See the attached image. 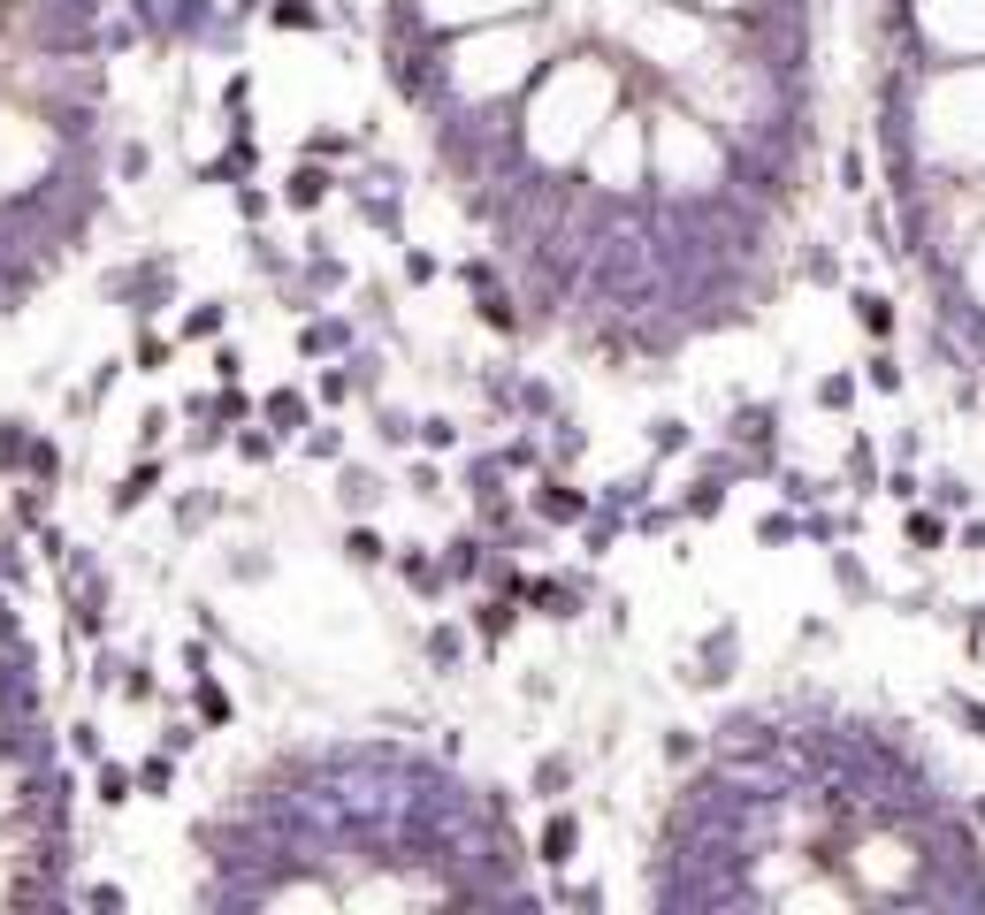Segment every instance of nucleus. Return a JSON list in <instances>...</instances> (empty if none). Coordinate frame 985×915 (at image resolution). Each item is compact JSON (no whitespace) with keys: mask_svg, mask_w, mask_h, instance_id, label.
<instances>
[{"mask_svg":"<svg viewBox=\"0 0 985 915\" xmlns=\"http://www.w3.org/2000/svg\"><path fill=\"white\" fill-rule=\"evenodd\" d=\"M168 351H176L168 336H154V328H138V343H131V366H138V374H161V366H168Z\"/></svg>","mask_w":985,"mask_h":915,"instance_id":"nucleus-18","label":"nucleus"},{"mask_svg":"<svg viewBox=\"0 0 985 915\" xmlns=\"http://www.w3.org/2000/svg\"><path fill=\"white\" fill-rule=\"evenodd\" d=\"M726 504V481H695V496H680V519H718Z\"/></svg>","mask_w":985,"mask_h":915,"instance_id":"nucleus-19","label":"nucleus"},{"mask_svg":"<svg viewBox=\"0 0 985 915\" xmlns=\"http://www.w3.org/2000/svg\"><path fill=\"white\" fill-rule=\"evenodd\" d=\"M573 855H581V816H573V809H558V816L542 824V839H535V862H542V870H566Z\"/></svg>","mask_w":985,"mask_h":915,"instance_id":"nucleus-4","label":"nucleus"},{"mask_svg":"<svg viewBox=\"0 0 985 915\" xmlns=\"http://www.w3.org/2000/svg\"><path fill=\"white\" fill-rule=\"evenodd\" d=\"M115 168H123V176H131V183H138V176H146V168H154V152H146V138H131V146L115 152Z\"/></svg>","mask_w":985,"mask_h":915,"instance_id":"nucleus-31","label":"nucleus"},{"mask_svg":"<svg viewBox=\"0 0 985 915\" xmlns=\"http://www.w3.org/2000/svg\"><path fill=\"white\" fill-rule=\"evenodd\" d=\"M328 199H336V176H328V160H314V152H306V160L291 168V183H283V206L314 214V206H328Z\"/></svg>","mask_w":985,"mask_h":915,"instance_id":"nucleus-2","label":"nucleus"},{"mask_svg":"<svg viewBox=\"0 0 985 915\" xmlns=\"http://www.w3.org/2000/svg\"><path fill=\"white\" fill-rule=\"evenodd\" d=\"M268 420H276V428H306V420H314L306 389H276V397H268Z\"/></svg>","mask_w":985,"mask_h":915,"instance_id":"nucleus-15","label":"nucleus"},{"mask_svg":"<svg viewBox=\"0 0 985 915\" xmlns=\"http://www.w3.org/2000/svg\"><path fill=\"white\" fill-rule=\"evenodd\" d=\"M512 625H519V596H512V588H504V596H490V603L474 610V633H482V648H496Z\"/></svg>","mask_w":985,"mask_h":915,"instance_id":"nucleus-6","label":"nucleus"},{"mask_svg":"<svg viewBox=\"0 0 985 915\" xmlns=\"http://www.w3.org/2000/svg\"><path fill=\"white\" fill-rule=\"evenodd\" d=\"M390 565H398V573H405V580H413L421 596H444V588H451V573H444V557H428L421 542H405V550H390Z\"/></svg>","mask_w":985,"mask_h":915,"instance_id":"nucleus-5","label":"nucleus"},{"mask_svg":"<svg viewBox=\"0 0 985 915\" xmlns=\"http://www.w3.org/2000/svg\"><path fill=\"white\" fill-rule=\"evenodd\" d=\"M344 557H351L359 573H374V565H390V542H382V527H367V519H359V527L344 534Z\"/></svg>","mask_w":985,"mask_h":915,"instance_id":"nucleus-9","label":"nucleus"},{"mask_svg":"<svg viewBox=\"0 0 985 915\" xmlns=\"http://www.w3.org/2000/svg\"><path fill=\"white\" fill-rule=\"evenodd\" d=\"M863 382H871V389H886V397H894V389H902V366H894V359H886V351H878V359H871V366H863Z\"/></svg>","mask_w":985,"mask_h":915,"instance_id":"nucleus-30","label":"nucleus"},{"mask_svg":"<svg viewBox=\"0 0 985 915\" xmlns=\"http://www.w3.org/2000/svg\"><path fill=\"white\" fill-rule=\"evenodd\" d=\"M374 496H382V488H374V473H344V511H359V519H367V511H374Z\"/></svg>","mask_w":985,"mask_h":915,"instance_id":"nucleus-25","label":"nucleus"},{"mask_svg":"<svg viewBox=\"0 0 985 915\" xmlns=\"http://www.w3.org/2000/svg\"><path fill=\"white\" fill-rule=\"evenodd\" d=\"M855 328H863V336H894V298H878V291H855Z\"/></svg>","mask_w":985,"mask_h":915,"instance_id":"nucleus-10","label":"nucleus"},{"mask_svg":"<svg viewBox=\"0 0 985 915\" xmlns=\"http://www.w3.org/2000/svg\"><path fill=\"white\" fill-rule=\"evenodd\" d=\"M154 496H161V451H146L131 473H123V481H115L108 511H115V519H131V511H138V504H154Z\"/></svg>","mask_w":985,"mask_h":915,"instance_id":"nucleus-1","label":"nucleus"},{"mask_svg":"<svg viewBox=\"0 0 985 915\" xmlns=\"http://www.w3.org/2000/svg\"><path fill=\"white\" fill-rule=\"evenodd\" d=\"M413 443H421V451H459V428H451L444 413H428V420L413 428Z\"/></svg>","mask_w":985,"mask_h":915,"instance_id":"nucleus-21","label":"nucleus"},{"mask_svg":"<svg viewBox=\"0 0 985 915\" xmlns=\"http://www.w3.org/2000/svg\"><path fill=\"white\" fill-rule=\"evenodd\" d=\"M535 511L558 519V527H573V519H589V496H581L566 473H542V481H535Z\"/></svg>","mask_w":985,"mask_h":915,"instance_id":"nucleus-3","label":"nucleus"},{"mask_svg":"<svg viewBox=\"0 0 985 915\" xmlns=\"http://www.w3.org/2000/svg\"><path fill=\"white\" fill-rule=\"evenodd\" d=\"M268 23H276V31H322V8H314V0H276Z\"/></svg>","mask_w":985,"mask_h":915,"instance_id":"nucleus-16","label":"nucleus"},{"mask_svg":"<svg viewBox=\"0 0 985 915\" xmlns=\"http://www.w3.org/2000/svg\"><path fill=\"white\" fill-rule=\"evenodd\" d=\"M535 793H542V801H566V793H573V756H542L535 762Z\"/></svg>","mask_w":985,"mask_h":915,"instance_id":"nucleus-13","label":"nucleus"},{"mask_svg":"<svg viewBox=\"0 0 985 915\" xmlns=\"http://www.w3.org/2000/svg\"><path fill=\"white\" fill-rule=\"evenodd\" d=\"M695 756H703L695 733H664V762H695Z\"/></svg>","mask_w":985,"mask_h":915,"instance_id":"nucleus-32","label":"nucleus"},{"mask_svg":"<svg viewBox=\"0 0 985 915\" xmlns=\"http://www.w3.org/2000/svg\"><path fill=\"white\" fill-rule=\"evenodd\" d=\"M222 328H230V305H222V298H199L183 320H176V336H183V343H206V336H222Z\"/></svg>","mask_w":985,"mask_h":915,"instance_id":"nucleus-7","label":"nucleus"},{"mask_svg":"<svg viewBox=\"0 0 985 915\" xmlns=\"http://www.w3.org/2000/svg\"><path fill=\"white\" fill-rule=\"evenodd\" d=\"M909 550H917V557H940V550H948V519H940V511H909Z\"/></svg>","mask_w":985,"mask_h":915,"instance_id":"nucleus-11","label":"nucleus"},{"mask_svg":"<svg viewBox=\"0 0 985 915\" xmlns=\"http://www.w3.org/2000/svg\"><path fill=\"white\" fill-rule=\"evenodd\" d=\"M932 496H940V504H948V511H963V504H971V488H963V481H955V473H940V481H932Z\"/></svg>","mask_w":985,"mask_h":915,"instance_id":"nucleus-35","label":"nucleus"},{"mask_svg":"<svg viewBox=\"0 0 985 915\" xmlns=\"http://www.w3.org/2000/svg\"><path fill=\"white\" fill-rule=\"evenodd\" d=\"M405 275H413V283H436L444 260H436V252H405Z\"/></svg>","mask_w":985,"mask_h":915,"instance_id":"nucleus-33","label":"nucleus"},{"mask_svg":"<svg viewBox=\"0 0 985 915\" xmlns=\"http://www.w3.org/2000/svg\"><path fill=\"white\" fill-rule=\"evenodd\" d=\"M69 748H77V762H100V725L77 718V725H69Z\"/></svg>","mask_w":985,"mask_h":915,"instance_id":"nucleus-28","label":"nucleus"},{"mask_svg":"<svg viewBox=\"0 0 985 915\" xmlns=\"http://www.w3.org/2000/svg\"><path fill=\"white\" fill-rule=\"evenodd\" d=\"M299 451H306V458H344V428H322V420H306V428H299Z\"/></svg>","mask_w":985,"mask_h":915,"instance_id":"nucleus-20","label":"nucleus"},{"mask_svg":"<svg viewBox=\"0 0 985 915\" xmlns=\"http://www.w3.org/2000/svg\"><path fill=\"white\" fill-rule=\"evenodd\" d=\"M268 214H276V199H268L260 183H237V222H253V229H260Z\"/></svg>","mask_w":985,"mask_h":915,"instance_id":"nucleus-24","label":"nucleus"},{"mask_svg":"<svg viewBox=\"0 0 985 915\" xmlns=\"http://www.w3.org/2000/svg\"><path fill=\"white\" fill-rule=\"evenodd\" d=\"M131 786H138V778H131L123 762H100V809H123V801H131Z\"/></svg>","mask_w":985,"mask_h":915,"instance_id":"nucleus-22","label":"nucleus"},{"mask_svg":"<svg viewBox=\"0 0 985 915\" xmlns=\"http://www.w3.org/2000/svg\"><path fill=\"white\" fill-rule=\"evenodd\" d=\"M848 488H855V496H871V488H878V458H871V443H863V436L848 443Z\"/></svg>","mask_w":985,"mask_h":915,"instance_id":"nucleus-17","label":"nucleus"},{"mask_svg":"<svg viewBox=\"0 0 985 915\" xmlns=\"http://www.w3.org/2000/svg\"><path fill=\"white\" fill-rule=\"evenodd\" d=\"M421 648H428V664H436V671H459L467 633H459V625H428V641H421Z\"/></svg>","mask_w":985,"mask_h":915,"instance_id":"nucleus-14","label":"nucleus"},{"mask_svg":"<svg viewBox=\"0 0 985 915\" xmlns=\"http://www.w3.org/2000/svg\"><path fill=\"white\" fill-rule=\"evenodd\" d=\"M818 405H825V413H848V405H855V374H825V382H818Z\"/></svg>","mask_w":985,"mask_h":915,"instance_id":"nucleus-26","label":"nucleus"},{"mask_svg":"<svg viewBox=\"0 0 985 915\" xmlns=\"http://www.w3.org/2000/svg\"><path fill=\"white\" fill-rule=\"evenodd\" d=\"M230 443H237V458H245V465H268V458H276V436H268V428H237Z\"/></svg>","mask_w":985,"mask_h":915,"instance_id":"nucleus-23","label":"nucleus"},{"mask_svg":"<svg viewBox=\"0 0 985 915\" xmlns=\"http://www.w3.org/2000/svg\"><path fill=\"white\" fill-rule=\"evenodd\" d=\"M183 687H191V710H199L206 725H230V694L214 687V671H199V679H183Z\"/></svg>","mask_w":985,"mask_h":915,"instance_id":"nucleus-12","label":"nucleus"},{"mask_svg":"<svg viewBox=\"0 0 985 915\" xmlns=\"http://www.w3.org/2000/svg\"><path fill=\"white\" fill-rule=\"evenodd\" d=\"M405 481H413V496H444V473H436V465H428V458H421V465H413V473H405Z\"/></svg>","mask_w":985,"mask_h":915,"instance_id":"nucleus-34","label":"nucleus"},{"mask_svg":"<svg viewBox=\"0 0 985 915\" xmlns=\"http://www.w3.org/2000/svg\"><path fill=\"white\" fill-rule=\"evenodd\" d=\"M138 786H146V793L161 801L168 786H176V770H168V756H146V762H138Z\"/></svg>","mask_w":985,"mask_h":915,"instance_id":"nucleus-27","label":"nucleus"},{"mask_svg":"<svg viewBox=\"0 0 985 915\" xmlns=\"http://www.w3.org/2000/svg\"><path fill=\"white\" fill-rule=\"evenodd\" d=\"M351 343V320H306L299 328V359H328V351H344Z\"/></svg>","mask_w":985,"mask_h":915,"instance_id":"nucleus-8","label":"nucleus"},{"mask_svg":"<svg viewBox=\"0 0 985 915\" xmlns=\"http://www.w3.org/2000/svg\"><path fill=\"white\" fill-rule=\"evenodd\" d=\"M168 428H176V413H146V420H138V451H161Z\"/></svg>","mask_w":985,"mask_h":915,"instance_id":"nucleus-29","label":"nucleus"}]
</instances>
